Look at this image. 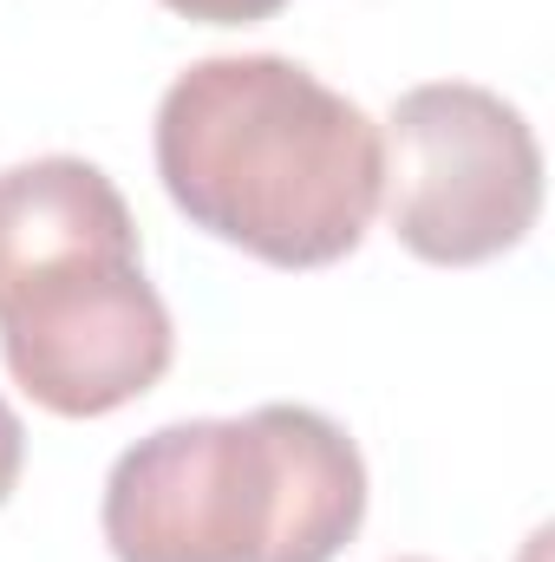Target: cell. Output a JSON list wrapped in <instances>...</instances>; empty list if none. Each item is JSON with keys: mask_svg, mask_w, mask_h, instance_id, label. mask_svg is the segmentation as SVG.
<instances>
[{"mask_svg": "<svg viewBox=\"0 0 555 562\" xmlns=\"http://www.w3.org/2000/svg\"><path fill=\"white\" fill-rule=\"evenodd\" d=\"M150 150L190 229L269 269H333L380 216V125L281 53H216L177 72Z\"/></svg>", "mask_w": 555, "mask_h": 562, "instance_id": "cell-1", "label": "cell"}, {"mask_svg": "<svg viewBox=\"0 0 555 562\" xmlns=\"http://www.w3.org/2000/svg\"><path fill=\"white\" fill-rule=\"evenodd\" d=\"M163 7L196 26H256V20H275L287 0H163Z\"/></svg>", "mask_w": 555, "mask_h": 562, "instance_id": "cell-5", "label": "cell"}, {"mask_svg": "<svg viewBox=\"0 0 555 562\" xmlns=\"http://www.w3.org/2000/svg\"><path fill=\"white\" fill-rule=\"evenodd\" d=\"M406 562H424V557H406Z\"/></svg>", "mask_w": 555, "mask_h": 562, "instance_id": "cell-7", "label": "cell"}, {"mask_svg": "<svg viewBox=\"0 0 555 562\" xmlns=\"http://www.w3.org/2000/svg\"><path fill=\"white\" fill-rule=\"evenodd\" d=\"M0 360L53 419H112L177 360L132 203L86 157L0 170Z\"/></svg>", "mask_w": 555, "mask_h": 562, "instance_id": "cell-2", "label": "cell"}, {"mask_svg": "<svg viewBox=\"0 0 555 562\" xmlns=\"http://www.w3.org/2000/svg\"><path fill=\"white\" fill-rule=\"evenodd\" d=\"M380 144V210L418 262L484 269L530 243L543 216V144L503 92L471 79L412 86Z\"/></svg>", "mask_w": 555, "mask_h": 562, "instance_id": "cell-4", "label": "cell"}, {"mask_svg": "<svg viewBox=\"0 0 555 562\" xmlns=\"http://www.w3.org/2000/svg\"><path fill=\"white\" fill-rule=\"evenodd\" d=\"M20 464H26V425H20V413L0 400V504H7L13 484H20Z\"/></svg>", "mask_w": 555, "mask_h": 562, "instance_id": "cell-6", "label": "cell"}, {"mask_svg": "<svg viewBox=\"0 0 555 562\" xmlns=\"http://www.w3.org/2000/svg\"><path fill=\"white\" fill-rule=\"evenodd\" d=\"M366 524V458L314 406L177 419L118 451L112 562H333Z\"/></svg>", "mask_w": 555, "mask_h": 562, "instance_id": "cell-3", "label": "cell"}]
</instances>
